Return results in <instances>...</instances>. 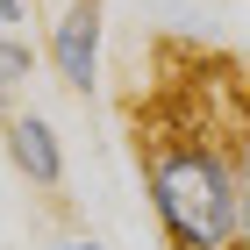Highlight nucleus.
Returning a JSON list of instances; mask_svg holds the SVG:
<instances>
[{
    "mask_svg": "<svg viewBox=\"0 0 250 250\" xmlns=\"http://www.w3.org/2000/svg\"><path fill=\"white\" fill-rule=\"evenodd\" d=\"M136 157L150 214L172 250H243V129H208V115L157 107L136 115Z\"/></svg>",
    "mask_w": 250,
    "mask_h": 250,
    "instance_id": "obj_1",
    "label": "nucleus"
},
{
    "mask_svg": "<svg viewBox=\"0 0 250 250\" xmlns=\"http://www.w3.org/2000/svg\"><path fill=\"white\" fill-rule=\"evenodd\" d=\"M100 36H107L100 0H72V7L50 21L43 58H50V72H58V86H72V93H93L100 86Z\"/></svg>",
    "mask_w": 250,
    "mask_h": 250,
    "instance_id": "obj_2",
    "label": "nucleus"
},
{
    "mask_svg": "<svg viewBox=\"0 0 250 250\" xmlns=\"http://www.w3.org/2000/svg\"><path fill=\"white\" fill-rule=\"evenodd\" d=\"M0 136H7V165H15L36 193H58L64 186V143H58V129H50V115L7 107V129Z\"/></svg>",
    "mask_w": 250,
    "mask_h": 250,
    "instance_id": "obj_3",
    "label": "nucleus"
},
{
    "mask_svg": "<svg viewBox=\"0 0 250 250\" xmlns=\"http://www.w3.org/2000/svg\"><path fill=\"white\" fill-rule=\"evenodd\" d=\"M36 72V43L29 36H0V107H15V93Z\"/></svg>",
    "mask_w": 250,
    "mask_h": 250,
    "instance_id": "obj_4",
    "label": "nucleus"
},
{
    "mask_svg": "<svg viewBox=\"0 0 250 250\" xmlns=\"http://www.w3.org/2000/svg\"><path fill=\"white\" fill-rule=\"evenodd\" d=\"M21 21H29V0H0V36H21Z\"/></svg>",
    "mask_w": 250,
    "mask_h": 250,
    "instance_id": "obj_5",
    "label": "nucleus"
},
{
    "mask_svg": "<svg viewBox=\"0 0 250 250\" xmlns=\"http://www.w3.org/2000/svg\"><path fill=\"white\" fill-rule=\"evenodd\" d=\"M58 250H107V243H93V236H72V243H58Z\"/></svg>",
    "mask_w": 250,
    "mask_h": 250,
    "instance_id": "obj_6",
    "label": "nucleus"
},
{
    "mask_svg": "<svg viewBox=\"0 0 250 250\" xmlns=\"http://www.w3.org/2000/svg\"><path fill=\"white\" fill-rule=\"evenodd\" d=\"M0 229H7V208H0Z\"/></svg>",
    "mask_w": 250,
    "mask_h": 250,
    "instance_id": "obj_7",
    "label": "nucleus"
}]
</instances>
